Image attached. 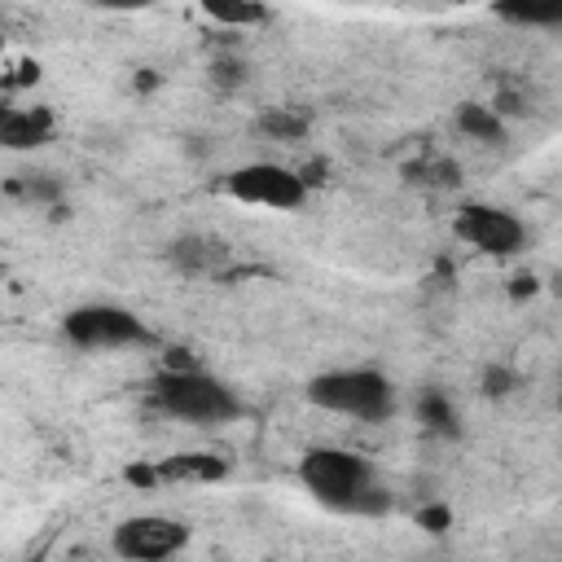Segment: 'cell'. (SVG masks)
<instances>
[{"mask_svg":"<svg viewBox=\"0 0 562 562\" xmlns=\"http://www.w3.org/2000/svg\"><path fill=\"white\" fill-rule=\"evenodd\" d=\"M299 479L321 505H329L338 514H382L391 505L386 492L378 487L373 461L351 448H338V443L307 448L299 461Z\"/></svg>","mask_w":562,"mask_h":562,"instance_id":"6da1fadb","label":"cell"},{"mask_svg":"<svg viewBox=\"0 0 562 562\" xmlns=\"http://www.w3.org/2000/svg\"><path fill=\"white\" fill-rule=\"evenodd\" d=\"M154 404L167 417L193 426H224L241 417V400L233 395V386L202 369H162L154 378Z\"/></svg>","mask_w":562,"mask_h":562,"instance_id":"7a4b0ae2","label":"cell"},{"mask_svg":"<svg viewBox=\"0 0 562 562\" xmlns=\"http://www.w3.org/2000/svg\"><path fill=\"white\" fill-rule=\"evenodd\" d=\"M307 400L325 413L351 417V422H386L395 413V386L386 373L356 364V369H329L307 382Z\"/></svg>","mask_w":562,"mask_h":562,"instance_id":"3957f363","label":"cell"},{"mask_svg":"<svg viewBox=\"0 0 562 562\" xmlns=\"http://www.w3.org/2000/svg\"><path fill=\"white\" fill-rule=\"evenodd\" d=\"M224 189H228V198H237L246 206H263V211H299L307 202V180L281 162L233 167Z\"/></svg>","mask_w":562,"mask_h":562,"instance_id":"277c9868","label":"cell"},{"mask_svg":"<svg viewBox=\"0 0 562 562\" xmlns=\"http://www.w3.org/2000/svg\"><path fill=\"white\" fill-rule=\"evenodd\" d=\"M66 338L88 347V351H114V347H136L149 342V329L136 312L119 307V303H83L66 316Z\"/></svg>","mask_w":562,"mask_h":562,"instance_id":"5b68a950","label":"cell"},{"mask_svg":"<svg viewBox=\"0 0 562 562\" xmlns=\"http://www.w3.org/2000/svg\"><path fill=\"white\" fill-rule=\"evenodd\" d=\"M184 544H189V522L171 514H132L110 536V549L123 562H167Z\"/></svg>","mask_w":562,"mask_h":562,"instance_id":"8992f818","label":"cell"},{"mask_svg":"<svg viewBox=\"0 0 562 562\" xmlns=\"http://www.w3.org/2000/svg\"><path fill=\"white\" fill-rule=\"evenodd\" d=\"M457 237L465 246H474L479 255H492V259H505V255H518L527 246V224L505 211V206H492V202H465L452 220Z\"/></svg>","mask_w":562,"mask_h":562,"instance_id":"52a82bcc","label":"cell"},{"mask_svg":"<svg viewBox=\"0 0 562 562\" xmlns=\"http://www.w3.org/2000/svg\"><path fill=\"white\" fill-rule=\"evenodd\" d=\"M53 140V114L44 105H9L0 114V145L9 154H26Z\"/></svg>","mask_w":562,"mask_h":562,"instance_id":"ba28073f","label":"cell"},{"mask_svg":"<svg viewBox=\"0 0 562 562\" xmlns=\"http://www.w3.org/2000/svg\"><path fill=\"white\" fill-rule=\"evenodd\" d=\"M162 483H211V479H224L228 474V465L220 461V457H211V452H180V457H171V461H162L158 470H154Z\"/></svg>","mask_w":562,"mask_h":562,"instance_id":"9c48e42d","label":"cell"},{"mask_svg":"<svg viewBox=\"0 0 562 562\" xmlns=\"http://www.w3.org/2000/svg\"><path fill=\"white\" fill-rule=\"evenodd\" d=\"M457 132L479 140V145H501L505 140V119L496 114V105H483V101H465L457 110Z\"/></svg>","mask_w":562,"mask_h":562,"instance_id":"30bf717a","label":"cell"},{"mask_svg":"<svg viewBox=\"0 0 562 562\" xmlns=\"http://www.w3.org/2000/svg\"><path fill=\"white\" fill-rule=\"evenodd\" d=\"M171 263L176 268H184V272H211V268H220L224 263V241L220 237H180V241H171Z\"/></svg>","mask_w":562,"mask_h":562,"instance_id":"8fae6325","label":"cell"},{"mask_svg":"<svg viewBox=\"0 0 562 562\" xmlns=\"http://www.w3.org/2000/svg\"><path fill=\"white\" fill-rule=\"evenodd\" d=\"M202 13H206L211 22H220V26H233V31H250V26H263V22L272 18V9H268V4H255V0H246V4L206 0Z\"/></svg>","mask_w":562,"mask_h":562,"instance_id":"7c38bea8","label":"cell"},{"mask_svg":"<svg viewBox=\"0 0 562 562\" xmlns=\"http://www.w3.org/2000/svg\"><path fill=\"white\" fill-rule=\"evenodd\" d=\"M496 18L518 26H562V0H509L496 4Z\"/></svg>","mask_w":562,"mask_h":562,"instance_id":"4fadbf2b","label":"cell"},{"mask_svg":"<svg viewBox=\"0 0 562 562\" xmlns=\"http://www.w3.org/2000/svg\"><path fill=\"white\" fill-rule=\"evenodd\" d=\"M404 176L408 184H422V189H452L461 180V167L448 158H422V162H408Z\"/></svg>","mask_w":562,"mask_h":562,"instance_id":"5bb4252c","label":"cell"},{"mask_svg":"<svg viewBox=\"0 0 562 562\" xmlns=\"http://www.w3.org/2000/svg\"><path fill=\"white\" fill-rule=\"evenodd\" d=\"M9 193L13 198H26V202H57L61 198V184L48 171H26V176H18L9 184Z\"/></svg>","mask_w":562,"mask_h":562,"instance_id":"9a60e30c","label":"cell"},{"mask_svg":"<svg viewBox=\"0 0 562 562\" xmlns=\"http://www.w3.org/2000/svg\"><path fill=\"white\" fill-rule=\"evenodd\" d=\"M259 127H263L268 136H277V140H303V136H307V119H303V114H290V110L263 114Z\"/></svg>","mask_w":562,"mask_h":562,"instance_id":"2e32d148","label":"cell"},{"mask_svg":"<svg viewBox=\"0 0 562 562\" xmlns=\"http://www.w3.org/2000/svg\"><path fill=\"white\" fill-rule=\"evenodd\" d=\"M422 422L435 426V430H457V413L448 408V400L439 391H426L422 395Z\"/></svg>","mask_w":562,"mask_h":562,"instance_id":"e0dca14e","label":"cell"},{"mask_svg":"<svg viewBox=\"0 0 562 562\" xmlns=\"http://www.w3.org/2000/svg\"><path fill=\"white\" fill-rule=\"evenodd\" d=\"M215 79H220V83H241V79H246V66H241V61H220V66H215Z\"/></svg>","mask_w":562,"mask_h":562,"instance_id":"ac0fdd59","label":"cell"},{"mask_svg":"<svg viewBox=\"0 0 562 562\" xmlns=\"http://www.w3.org/2000/svg\"><path fill=\"white\" fill-rule=\"evenodd\" d=\"M509 382H514V378H509L505 369H492V373L483 378V391H487V395H505V391H509Z\"/></svg>","mask_w":562,"mask_h":562,"instance_id":"d6986e66","label":"cell"},{"mask_svg":"<svg viewBox=\"0 0 562 562\" xmlns=\"http://www.w3.org/2000/svg\"><path fill=\"white\" fill-rule=\"evenodd\" d=\"M422 522H426V531H443V527H448V509H443V505L422 509Z\"/></svg>","mask_w":562,"mask_h":562,"instance_id":"ffe728a7","label":"cell"}]
</instances>
